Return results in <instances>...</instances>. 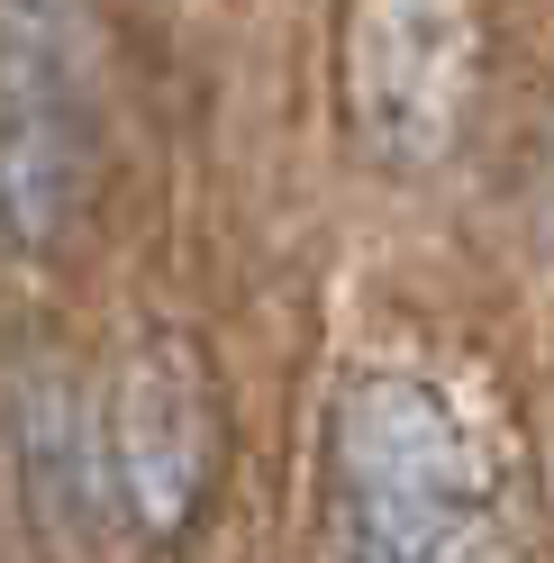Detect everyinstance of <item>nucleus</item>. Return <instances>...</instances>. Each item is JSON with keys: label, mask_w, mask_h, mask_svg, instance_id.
Returning a JSON list of instances; mask_svg holds the SVG:
<instances>
[{"label": "nucleus", "mask_w": 554, "mask_h": 563, "mask_svg": "<svg viewBox=\"0 0 554 563\" xmlns=\"http://www.w3.org/2000/svg\"><path fill=\"white\" fill-rule=\"evenodd\" d=\"M336 500L355 563H491L481 445L409 373H364L336 400Z\"/></svg>", "instance_id": "obj_1"}, {"label": "nucleus", "mask_w": 554, "mask_h": 563, "mask_svg": "<svg viewBox=\"0 0 554 563\" xmlns=\"http://www.w3.org/2000/svg\"><path fill=\"white\" fill-rule=\"evenodd\" d=\"M91 191V19L82 0H0V219L55 245Z\"/></svg>", "instance_id": "obj_2"}, {"label": "nucleus", "mask_w": 554, "mask_h": 563, "mask_svg": "<svg viewBox=\"0 0 554 563\" xmlns=\"http://www.w3.org/2000/svg\"><path fill=\"white\" fill-rule=\"evenodd\" d=\"M473 0H355L345 10V110L373 164L428 173L464 136L473 100Z\"/></svg>", "instance_id": "obj_3"}, {"label": "nucleus", "mask_w": 554, "mask_h": 563, "mask_svg": "<svg viewBox=\"0 0 554 563\" xmlns=\"http://www.w3.org/2000/svg\"><path fill=\"white\" fill-rule=\"evenodd\" d=\"M219 473V400L182 336H146L110 391V490L146 537H182Z\"/></svg>", "instance_id": "obj_4"}, {"label": "nucleus", "mask_w": 554, "mask_h": 563, "mask_svg": "<svg viewBox=\"0 0 554 563\" xmlns=\"http://www.w3.org/2000/svg\"><path fill=\"white\" fill-rule=\"evenodd\" d=\"M10 437H19V482H27V509H37L46 545L82 554L100 537V500H110V445L91 437L82 391L64 373H27Z\"/></svg>", "instance_id": "obj_5"}, {"label": "nucleus", "mask_w": 554, "mask_h": 563, "mask_svg": "<svg viewBox=\"0 0 554 563\" xmlns=\"http://www.w3.org/2000/svg\"><path fill=\"white\" fill-rule=\"evenodd\" d=\"M545 191H554V164H545Z\"/></svg>", "instance_id": "obj_6"}]
</instances>
